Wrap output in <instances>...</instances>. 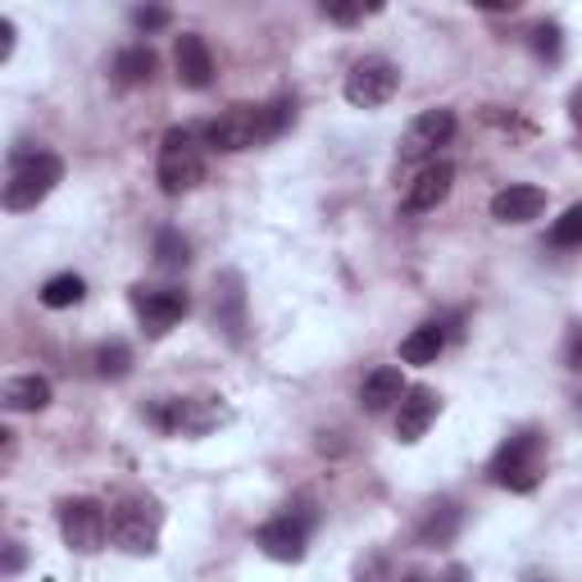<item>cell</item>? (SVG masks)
Here are the masks:
<instances>
[{
  "label": "cell",
  "mask_w": 582,
  "mask_h": 582,
  "mask_svg": "<svg viewBox=\"0 0 582 582\" xmlns=\"http://www.w3.org/2000/svg\"><path fill=\"white\" fill-rule=\"evenodd\" d=\"M292 124H296V100H287V96L268 100V105H232L205 128V146L223 150V155H237V150H251V146L283 137Z\"/></svg>",
  "instance_id": "1"
},
{
  "label": "cell",
  "mask_w": 582,
  "mask_h": 582,
  "mask_svg": "<svg viewBox=\"0 0 582 582\" xmlns=\"http://www.w3.org/2000/svg\"><path fill=\"white\" fill-rule=\"evenodd\" d=\"M64 178V160L51 150H14V160H10V178H6V210L23 214V210H36L51 191L60 187Z\"/></svg>",
  "instance_id": "2"
},
{
  "label": "cell",
  "mask_w": 582,
  "mask_h": 582,
  "mask_svg": "<svg viewBox=\"0 0 582 582\" xmlns=\"http://www.w3.org/2000/svg\"><path fill=\"white\" fill-rule=\"evenodd\" d=\"M541 474H547V437L537 428L515 433L491 455V483L506 491H532L541 483Z\"/></svg>",
  "instance_id": "3"
},
{
  "label": "cell",
  "mask_w": 582,
  "mask_h": 582,
  "mask_svg": "<svg viewBox=\"0 0 582 582\" xmlns=\"http://www.w3.org/2000/svg\"><path fill=\"white\" fill-rule=\"evenodd\" d=\"M155 178H160L165 197H187L205 182V155L201 141L191 128H169L160 141V165H155Z\"/></svg>",
  "instance_id": "4"
},
{
  "label": "cell",
  "mask_w": 582,
  "mask_h": 582,
  "mask_svg": "<svg viewBox=\"0 0 582 582\" xmlns=\"http://www.w3.org/2000/svg\"><path fill=\"white\" fill-rule=\"evenodd\" d=\"M160 528H165V510H160V500H150V496H128L109 510V537H114V547H124L128 555L160 551Z\"/></svg>",
  "instance_id": "5"
},
{
  "label": "cell",
  "mask_w": 582,
  "mask_h": 582,
  "mask_svg": "<svg viewBox=\"0 0 582 582\" xmlns=\"http://www.w3.org/2000/svg\"><path fill=\"white\" fill-rule=\"evenodd\" d=\"M227 405L214 401V396H173V401H160L150 410V423L165 428L173 437H205L214 433L219 423H227Z\"/></svg>",
  "instance_id": "6"
},
{
  "label": "cell",
  "mask_w": 582,
  "mask_h": 582,
  "mask_svg": "<svg viewBox=\"0 0 582 582\" xmlns=\"http://www.w3.org/2000/svg\"><path fill=\"white\" fill-rule=\"evenodd\" d=\"M341 92H346V100H351L356 109H378V105H387L401 92V68L387 55H364V60H356L351 73H346Z\"/></svg>",
  "instance_id": "7"
},
{
  "label": "cell",
  "mask_w": 582,
  "mask_h": 582,
  "mask_svg": "<svg viewBox=\"0 0 582 582\" xmlns=\"http://www.w3.org/2000/svg\"><path fill=\"white\" fill-rule=\"evenodd\" d=\"M60 532H64L68 551L96 555L105 547V537H109V515H105V506H96V500H87V496L64 500L60 506Z\"/></svg>",
  "instance_id": "8"
},
{
  "label": "cell",
  "mask_w": 582,
  "mask_h": 582,
  "mask_svg": "<svg viewBox=\"0 0 582 582\" xmlns=\"http://www.w3.org/2000/svg\"><path fill=\"white\" fill-rule=\"evenodd\" d=\"M187 292L178 287H133V309L146 337H165L187 319Z\"/></svg>",
  "instance_id": "9"
},
{
  "label": "cell",
  "mask_w": 582,
  "mask_h": 582,
  "mask_svg": "<svg viewBox=\"0 0 582 582\" xmlns=\"http://www.w3.org/2000/svg\"><path fill=\"white\" fill-rule=\"evenodd\" d=\"M309 523H315V515H305V510H287L278 519H268L260 528V551L268 560H283V564H296L305 560V547H309Z\"/></svg>",
  "instance_id": "10"
},
{
  "label": "cell",
  "mask_w": 582,
  "mask_h": 582,
  "mask_svg": "<svg viewBox=\"0 0 582 582\" xmlns=\"http://www.w3.org/2000/svg\"><path fill=\"white\" fill-rule=\"evenodd\" d=\"M451 137H455V114L451 109H423L401 137V160L405 165L428 160V155H437V146H446Z\"/></svg>",
  "instance_id": "11"
},
{
  "label": "cell",
  "mask_w": 582,
  "mask_h": 582,
  "mask_svg": "<svg viewBox=\"0 0 582 582\" xmlns=\"http://www.w3.org/2000/svg\"><path fill=\"white\" fill-rule=\"evenodd\" d=\"M437 414H442V396L433 392V387H410L405 401L396 405V437L405 446L423 442V433L437 423Z\"/></svg>",
  "instance_id": "12"
},
{
  "label": "cell",
  "mask_w": 582,
  "mask_h": 582,
  "mask_svg": "<svg viewBox=\"0 0 582 582\" xmlns=\"http://www.w3.org/2000/svg\"><path fill=\"white\" fill-rule=\"evenodd\" d=\"M173 68H178V83L187 92H205L214 83V55L205 46V36L197 32H182L178 46H173Z\"/></svg>",
  "instance_id": "13"
},
{
  "label": "cell",
  "mask_w": 582,
  "mask_h": 582,
  "mask_svg": "<svg viewBox=\"0 0 582 582\" xmlns=\"http://www.w3.org/2000/svg\"><path fill=\"white\" fill-rule=\"evenodd\" d=\"M451 187H455V165L451 160H433L428 169H423L410 182V191H405V214H428V210H437L451 197Z\"/></svg>",
  "instance_id": "14"
},
{
  "label": "cell",
  "mask_w": 582,
  "mask_h": 582,
  "mask_svg": "<svg viewBox=\"0 0 582 582\" xmlns=\"http://www.w3.org/2000/svg\"><path fill=\"white\" fill-rule=\"evenodd\" d=\"M214 324L227 341H242V332H246V283H242V274H223L214 283Z\"/></svg>",
  "instance_id": "15"
},
{
  "label": "cell",
  "mask_w": 582,
  "mask_h": 582,
  "mask_svg": "<svg viewBox=\"0 0 582 582\" xmlns=\"http://www.w3.org/2000/svg\"><path fill=\"white\" fill-rule=\"evenodd\" d=\"M541 210H547V191L532 182H510L491 197V219L500 223H532L541 219Z\"/></svg>",
  "instance_id": "16"
},
{
  "label": "cell",
  "mask_w": 582,
  "mask_h": 582,
  "mask_svg": "<svg viewBox=\"0 0 582 582\" xmlns=\"http://www.w3.org/2000/svg\"><path fill=\"white\" fill-rule=\"evenodd\" d=\"M405 378H401V369H392V364H382V369H373L369 378H364V387H360V405L369 410V414H387V410H396L401 401H405Z\"/></svg>",
  "instance_id": "17"
},
{
  "label": "cell",
  "mask_w": 582,
  "mask_h": 582,
  "mask_svg": "<svg viewBox=\"0 0 582 582\" xmlns=\"http://www.w3.org/2000/svg\"><path fill=\"white\" fill-rule=\"evenodd\" d=\"M51 396H55V392H51V378H42V373L10 378V382H6V392H0L6 410H14V414H36V410H46Z\"/></svg>",
  "instance_id": "18"
},
{
  "label": "cell",
  "mask_w": 582,
  "mask_h": 582,
  "mask_svg": "<svg viewBox=\"0 0 582 582\" xmlns=\"http://www.w3.org/2000/svg\"><path fill=\"white\" fill-rule=\"evenodd\" d=\"M459 523H464V510L455 500H437V506H428V515L419 519V547H451L459 537Z\"/></svg>",
  "instance_id": "19"
},
{
  "label": "cell",
  "mask_w": 582,
  "mask_h": 582,
  "mask_svg": "<svg viewBox=\"0 0 582 582\" xmlns=\"http://www.w3.org/2000/svg\"><path fill=\"white\" fill-rule=\"evenodd\" d=\"M446 351V328L442 324H423L401 341V360L405 364H437V356Z\"/></svg>",
  "instance_id": "20"
},
{
  "label": "cell",
  "mask_w": 582,
  "mask_h": 582,
  "mask_svg": "<svg viewBox=\"0 0 582 582\" xmlns=\"http://www.w3.org/2000/svg\"><path fill=\"white\" fill-rule=\"evenodd\" d=\"M150 73H155V51L150 46H128V51H119V60H114V77H119V87H137V83H146Z\"/></svg>",
  "instance_id": "21"
},
{
  "label": "cell",
  "mask_w": 582,
  "mask_h": 582,
  "mask_svg": "<svg viewBox=\"0 0 582 582\" xmlns=\"http://www.w3.org/2000/svg\"><path fill=\"white\" fill-rule=\"evenodd\" d=\"M92 364H96V373H100V378L119 382V378H128V373H133V351H128L124 341H105V346H96Z\"/></svg>",
  "instance_id": "22"
},
{
  "label": "cell",
  "mask_w": 582,
  "mask_h": 582,
  "mask_svg": "<svg viewBox=\"0 0 582 582\" xmlns=\"http://www.w3.org/2000/svg\"><path fill=\"white\" fill-rule=\"evenodd\" d=\"M87 296V283L77 278V274H55L46 287H42V305L46 309H68V305H77Z\"/></svg>",
  "instance_id": "23"
},
{
  "label": "cell",
  "mask_w": 582,
  "mask_h": 582,
  "mask_svg": "<svg viewBox=\"0 0 582 582\" xmlns=\"http://www.w3.org/2000/svg\"><path fill=\"white\" fill-rule=\"evenodd\" d=\"M155 264L160 268H187L191 264V242L178 227H165L160 237H155Z\"/></svg>",
  "instance_id": "24"
},
{
  "label": "cell",
  "mask_w": 582,
  "mask_h": 582,
  "mask_svg": "<svg viewBox=\"0 0 582 582\" xmlns=\"http://www.w3.org/2000/svg\"><path fill=\"white\" fill-rule=\"evenodd\" d=\"M551 246H555V251H582V201L569 205V210L551 223Z\"/></svg>",
  "instance_id": "25"
},
{
  "label": "cell",
  "mask_w": 582,
  "mask_h": 582,
  "mask_svg": "<svg viewBox=\"0 0 582 582\" xmlns=\"http://www.w3.org/2000/svg\"><path fill=\"white\" fill-rule=\"evenodd\" d=\"M560 23H541V28H532V51L541 55V60H560V51H564V42H560Z\"/></svg>",
  "instance_id": "26"
},
{
  "label": "cell",
  "mask_w": 582,
  "mask_h": 582,
  "mask_svg": "<svg viewBox=\"0 0 582 582\" xmlns=\"http://www.w3.org/2000/svg\"><path fill=\"white\" fill-rule=\"evenodd\" d=\"M378 6H341V0H328L324 6V19H332V23H360L364 14H373Z\"/></svg>",
  "instance_id": "27"
},
{
  "label": "cell",
  "mask_w": 582,
  "mask_h": 582,
  "mask_svg": "<svg viewBox=\"0 0 582 582\" xmlns=\"http://www.w3.org/2000/svg\"><path fill=\"white\" fill-rule=\"evenodd\" d=\"M360 582H401V578H396V569L387 564L382 555H373V560L360 569Z\"/></svg>",
  "instance_id": "28"
},
{
  "label": "cell",
  "mask_w": 582,
  "mask_h": 582,
  "mask_svg": "<svg viewBox=\"0 0 582 582\" xmlns=\"http://www.w3.org/2000/svg\"><path fill=\"white\" fill-rule=\"evenodd\" d=\"M133 23H137L141 32H160V28L169 23V10H133Z\"/></svg>",
  "instance_id": "29"
},
{
  "label": "cell",
  "mask_w": 582,
  "mask_h": 582,
  "mask_svg": "<svg viewBox=\"0 0 582 582\" xmlns=\"http://www.w3.org/2000/svg\"><path fill=\"white\" fill-rule=\"evenodd\" d=\"M23 541H10V547H6V564H0V573H6V578H14L19 569H23Z\"/></svg>",
  "instance_id": "30"
},
{
  "label": "cell",
  "mask_w": 582,
  "mask_h": 582,
  "mask_svg": "<svg viewBox=\"0 0 582 582\" xmlns=\"http://www.w3.org/2000/svg\"><path fill=\"white\" fill-rule=\"evenodd\" d=\"M564 364L582 373V328H573V337H569V346H564Z\"/></svg>",
  "instance_id": "31"
},
{
  "label": "cell",
  "mask_w": 582,
  "mask_h": 582,
  "mask_svg": "<svg viewBox=\"0 0 582 582\" xmlns=\"http://www.w3.org/2000/svg\"><path fill=\"white\" fill-rule=\"evenodd\" d=\"M10 55H14V23L0 19V64H6Z\"/></svg>",
  "instance_id": "32"
},
{
  "label": "cell",
  "mask_w": 582,
  "mask_h": 582,
  "mask_svg": "<svg viewBox=\"0 0 582 582\" xmlns=\"http://www.w3.org/2000/svg\"><path fill=\"white\" fill-rule=\"evenodd\" d=\"M569 119L582 128V83H578V87H573V96H569Z\"/></svg>",
  "instance_id": "33"
},
{
  "label": "cell",
  "mask_w": 582,
  "mask_h": 582,
  "mask_svg": "<svg viewBox=\"0 0 582 582\" xmlns=\"http://www.w3.org/2000/svg\"><path fill=\"white\" fill-rule=\"evenodd\" d=\"M437 582H474V578H469V569H464V564H451V569H446Z\"/></svg>",
  "instance_id": "34"
},
{
  "label": "cell",
  "mask_w": 582,
  "mask_h": 582,
  "mask_svg": "<svg viewBox=\"0 0 582 582\" xmlns=\"http://www.w3.org/2000/svg\"><path fill=\"white\" fill-rule=\"evenodd\" d=\"M578 414H582V401H578Z\"/></svg>",
  "instance_id": "35"
},
{
  "label": "cell",
  "mask_w": 582,
  "mask_h": 582,
  "mask_svg": "<svg viewBox=\"0 0 582 582\" xmlns=\"http://www.w3.org/2000/svg\"><path fill=\"white\" fill-rule=\"evenodd\" d=\"M532 582H541V578H532Z\"/></svg>",
  "instance_id": "36"
}]
</instances>
